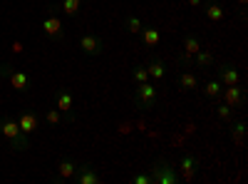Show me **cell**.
<instances>
[{
  "mask_svg": "<svg viewBox=\"0 0 248 184\" xmlns=\"http://www.w3.org/2000/svg\"><path fill=\"white\" fill-rule=\"evenodd\" d=\"M194 57H196V65L199 67H209L214 63V52H209V50H199Z\"/></svg>",
  "mask_w": 248,
  "mask_h": 184,
  "instance_id": "obj_19",
  "label": "cell"
},
{
  "mask_svg": "<svg viewBox=\"0 0 248 184\" xmlns=\"http://www.w3.org/2000/svg\"><path fill=\"white\" fill-rule=\"evenodd\" d=\"M147 72H149V77H154V80H161L164 75H167V67H164V63H161V60H154V63H149Z\"/></svg>",
  "mask_w": 248,
  "mask_h": 184,
  "instance_id": "obj_17",
  "label": "cell"
},
{
  "mask_svg": "<svg viewBox=\"0 0 248 184\" xmlns=\"http://www.w3.org/2000/svg\"><path fill=\"white\" fill-rule=\"evenodd\" d=\"M45 119L50 122V125H60V122H62V115H60V110L55 107V110H50V112L45 115Z\"/></svg>",
  "mask_w": 248,
  "mask_h": 184,
  "instance_id": "obj_24",
  "label": "cell"
},
{
  "mask_svg": "<svg viewBox=\"0 0 248 184\" xmlns=\"http://www.w3.org/2000/svg\"><path fill=\"white\" fill-rule=\"evenodd\" d=\"M75 179H77L79 184H97V182H99V174H97L90 165H82V167H77Z\"/></svg>",
  "mask_w": 248,
  "mask_h": 184,
  "instance_id": "obj_10",
  "label": "cell"
},
{
  "mask_svg": "<svg viewBox=\"0 0 248 184\" xmlns=\"http://www.w3.org/2000/svg\"><path fill=\"white\" fill-rule=\"evenodd\" d=\"M179 87H181V90H196V87H199L196 75H194V72H181V77H179Z\"/></svg>",
  "mask_w": 248,
  "mask_h": 184,
  "instance_id": "obj_16",
  "label": "cell"
},
{
  "mask_svg": "<svg viewBox=\"0 0 248 184\" xmlns=\"http://www.w3.org/2000/svg\"><path fill=\"white\" fill-rule=\"evenodd\" d=\"M149 174H152V182L154 184H176L179 182L176 169L169 167V165H164V162H156V165L149 169Z\"/></svg>",
  "mask_w": 248,
  "mask_h": 184,
  "instance_id": "obj_2",
  "label": "cell"
},
{
  "mask_svg": "<svg viewBox=\"0 0 248 184\" xmlns=\"http://www.w3.org/2000/svg\"><path fill=\"white\" fill-rule=\"evenodd\" d=\"M243 134H246L243 122H236L233 130H231V137H233V145H236V147H241V145H243Z\"/></svg>",
  "mask_w": 248,
  "mask_h": 184,
  "instance_id": "obj_20",
  "label": "cell"
},
{
  "mask_svg": "<svg viewBox=\"0 0 248 184\" xmlns=\"http://www.w3.org/2000/svg\"><path fill=\"white\" fill-rule=\"evenodd\" d=\"M0 134H3L5 139H8V145L13 147V150H28L30 147V139H28V134L20 130V125L15 119H0Z\"/></svg>",
  "mask_w": 248,
  "mask_h": 184,
  "instance_id": "obj_1",
  "label": "cell"
},
{
  "mask_svg": "<svg viewBox=\"0 0 248 184\" xmlns=\"http://www.w3.org/2000/svg\"><path fill=\"white\" fill-rule=\"evenodd\" d=\"M8 72V80H10V85L17 90V92H25L28 85H30V77L25 72H20V70H5Z\"/></svg>",
  "mask_w": 248,
  "mask_h": 184,
  "instance_id": "obj_7",
  "label": "cell"
},
{
  "mask_svg": "<svg viewBox=\"0 0 248 184\" xmlns=\"http://www.w3.org/2000/svg\"><path fill=\"white\" fill-rule=\"evenodd\" d=\"M199 50H201V45H199V37H194V35H186V37H184V55H186V57H194Z\"/></svg>",
  "mask_w": 248,
  "mask_h": 184,
  "instance_id": "obj_15",
  "label": "cell"
},
{
  "mask_svg": "<svg viewBox=\"0 0 248 184\" xmlns=\"http://www.w3.org/2000/svg\"><path fill=\"white\" fill-rule=\"evenodd\" d=\"M221 95H223V102L229 107H238L241 102H243V90L238 87V85H226L223 90H221Z\"/></svg>",
  "mask_w": 248,
  "mask_h": 184,
  "instance_id": "obj_6",
  "label": "cell"
},
{
  "mask_svg": "<svg viewBox=\"0 0 248 184\" xmlns=\"http://www.w3.org/2000/svg\"><path fill=\"white\" fill-rule=\"evenodd\" d=\"M137 102H139L144 110L154 107V102H156V87L149 85V83H141V85L137 87Z\"/></svg>",
  "mask_w": 248,
  "mask_h": 184,
  "instance_id": "obj_3",
  "label": "cell"
},
{
  "mask_svg": "<svg viewBox=\"0 0 248 184\" xmlns=\"http://www.w3.org/2000/svg\"><path fill=\"white\" fill-rule=\"evenodd\" d=\"M55 107L60 110V112H70L72 107H75V97L67 92V90H57V102H55Z\"/></svg>",
  "mask_w": 248,
  "mask_h": 184,
  "instance_id": "obj_12",
  "label": "cell"
},
{
  "mask_svg": "<svg viewBox=\"0 0 248 184\" xmlns=\"http://www.w3.org/2000/svg\"><path fill=\"white\" fill-rule=\"evenodd\" d=\"M189 5H191V8H196V5H201V0H189Z\"/></svg>",
  "mask_w": 248,
  "mask_h": 184,
  "instance_id": "obj_29",
  "label": "cell"
},
{
  "mask_svg": "<svg viewBox=\"0 0 248 184\" xmlns=\"http://www.w3.org/2000/svg\"><path fill=\"white\" fill-rule=\"evenodd\" d=\"M238 3H241V5H246V3H248V0H238Z\"/></svg>",
  "mask_w": 248,
  "mask_h": 184,
  "instance_id": "obj_30",
  "label": "cell"
},
{
  "mask_svg": "<svg viewBox=\"0 0 248 184\" xmlns=\"http://www.w3.org/2000/svg\"><path fill=\"white\" fill-rule=\"evenodd\" d=\"M141 37H144V45H147V48H154V45H159L161 33L156 28H144L141 30Z\"/></svg>",
  "mask_w": 248,
  "mask_h": 184,
  "instance_id": "obj_14",
  "label": "cell"
},
{
  "mask_svg": "<svg viewBox=\"0 0 248 184\" xmlns=\"http://www.w3.org/2000/svg\"><path fill=\"white\" fill-rule=\"evenodd\" d=\"M127 30H129L132 35L141 33V20H139V17H134V15H129V17H127Z\"/></svg>",
  "mask_w": 248,
  "mask_h": 184,
  "instance_id": "obj_23",
  "label": "cell"
},
{
  "mask_svg": "<svg viewBox=\"0 0 248 184\" xmlns=\"http://www.w3.org/2000/svg\"><path fill=\"white\" fill-rule=\"evenodd\" d=\"M218 75H221V85H223V87H226V85H238V83H241V75H238L236 67L223 65V67H218Z\"/></svg>",
  "mask_w": 248,
  "mask_h": 184,
  "instance_id": "obj_11",
  "label": "cell"
},
{
  "mask_svg": "<svg viewBox=\"0 0 248 184\" xmlns=\"http://www.w3.org/2000/svg\"><path fill=\"white\" fill-rule=\"evenodd\" d=\"M218 117H221V119H231V107H229V105H221V107H218Z\"/></svg>",
  "mask_w": 248,
  "mask_h": 184,
  "instance_id": "obj_27",
  "label": "cell"
},
{
  "mask_svg": "<svg viewBox=\"0 0 248 184\" xmlns=\"http://www.w3.org/2000/svg\"><path fill=\"white\" fill-rule=\"evenodd\" d=\"M79 3L82 0H62V10H65L67 15H77L79 13Z\"/></svg>",
  "mask_w": 248,
  "mask_h": 184,
  "instance_id": "obj_22",
  "label": "cell"
},
{
  "mask_svg": "<svg viewBox=\"0 0 248 184\" xmlns=\"http://www.w3.org/2000/svg\"><path fill=\"white\" fill-rule=\"evenodd\" d=\"M134 184H154V182H152V174H137Z\"/></svg>",
  "mask_w": 248,
  "mask_h": 184,
  "instance_id": "obj_26",
  "label": "cell"
},
{
  "mask_svg": "<svg viewBox=\"0 0 248 184\" xmlns=\"http://www.w3.org/2000/svg\"><path fill=\"white\" fill-rule=\"evenodd\" d=\"M79 48L85 50L87 55H99L102 52V40L97 35H92V33H85L79 37Z\"/></svg>",
  "mask_w": 248,
  "mask_h": 184,
  "instance_id": "obj_5",
  "label": "cell"
},
{
  "mask_svg": "<svg viewBox=\"0 0 248 184\" xmlns=\"http://www.w3.org/2000/svg\"><path fill=\"white\" fill-rule=\"evenodd\" d=\"M134 83H137V85L149 83V72H147V70H134Z\"/></svg>",
  "mask_w": 248,
  "mask_h": 184,
  "instance_id": "obj_25",
  "label": "cell"
},
{
  "mask_svg": "<svg viewBox=\"0 0 248 184\" xmlns=\"http://www.w3.org/2000/svg\"><path fill=\"white\" fill-rule=\"evenodd\" d=\"M17 125H20V130H23L25 134H32V132H37V127H40V119H37V115L35 112H20V117H17Z\"/></svg>",
  "mask_w": 248,
  "mask_h": 184,
  "instance_id": "obj_4",
  "label": "cell"
},
{
  "mask_svg": "<svg viewBox=\"0 0 248 184\" xmlns=\"http://www.w3.org/2000/svg\"><path fill=\"white\" fill-rule=\"evenodd\" d=\"M221 90H223L221 80H209V83H206V87H203V92L209 95V97H221Z\"/></svg>",
  "mask_w": 248,
  "mask_h": 184,
  "instance_id": "obj_18",
  "label": "cell"
},
{
  "mask_svg": "<svg viewBox=\"0 0 248 184\" xmlns=\"http://www.w3.org/2000/svg\"><path fill=\"white\" fill-rule=\"evenodd\" d=\"M23 50H25V48H23V43H17V40H15V43H13V52H15V55H20Z\"/></svg>",
  "mask_w": 248,
  "mask_h": 184,
  "instance_id": "obj_28",
  "label": "cell"
},
{
  "mask_svg": "<svg viewBox=\"0 0 248 184\" xmlns=\"http://www.w3.org/2000/svg\"><path fill=\"white\" fill-rule=\"evenodd\" d=\"M43 30L47 37H62V23H60V17L57 15H47L43 20Z\"/></svg>",
  "mask_w": 248,
  "mask_h": 184,
  "instance_id": "obj_8",
  "label": "cell"
},
{
  "mask_svg": "<svg viewBox=\"0 0 248 184\" xmlns=\"http://www.w3.org/2000/svg\"><path fill=\"white\" fill-rule=\"evenodd\" d=\"M179 169H181V174H184L186 182H191L194 174H196V159H194V154H184L181 162H179Z\"/></svg>",
  "mask_w": 248,
  "mask_h": 184,
  "instance_id": "obj_9",
  "label": "cell"
},
{
  "mask_svg": "<svg viewBox=\"0 0 248 184\" xmlns=\"http://www.w3.org/2000/svg\"><path fill=\"white\" fill-rule=\"evenodd\" d=\"M57 174H60V179H75L77 165H75L72 159H62L60 165H57Z\"/></svg>",
  "mask_w": 248,
  "mask_h": 184,
  "instance_id": "obj_13",
  "label": "cell"
},
{
  "mask_svg": "<svg viewBox=\"0 0 248 184\" xmlns=\"http://www.w3.org/2000/svg\"><path fill=\"white\" fill-rule=\"evenodd\" d=\"M206 17H209V20H214V23H218V20H223V8L211 3L209 8H206Z\"/></svg>",
  "mask_w": 248,
  "mask_h": 184,
  "instance_id": "obj_21",
  "label": "cell"
}]
</instances>
